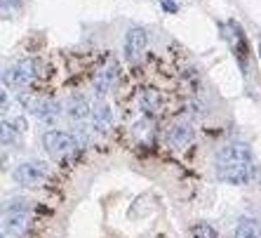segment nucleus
<instances>
[{"mask_svg":"<svg viewBox=\"0 0 261 238\" xmlns=\"http://www.w3.org/2000/svg\"><path fill=\"white\" fill-rule=\"evenodd\" d=\"M214 163L217 168H228V165H245V163H254L252 158V149L243 141H233V144H226L217 151L214 156Z\"/></svg>","mask_w":261,"mask_h":238,"instance_id":"obj_3","label":"nucleus"},{"mask_svg":"<svg viewBox=\"0 0 261 238\" xmlns=\"http://www.w3.org/2000/svg\"><path fill=\"white\" fill-rule=\"evenodd\" d=\"M31 229V215L17 212V210H5L3 217V233L10 238H24Z\"/></svg>","mask_w":261,"mask_h":238,"instance_id":"obj_5","label":"nucleus"},{"mask_svg":"<svg viewBox=\"0 0 261 238\" xmlns=\"http://www.w3.org/2000/svg\"><path fill=\"white\" fill-rule=\"evenodd\" d=\"M259 57H261V43H259Z\"/></svg>","mask_w":261,"mask_h":238,"instance_id":"obj_16","label":"nucleus"},{"mask_svg":"<svg viewBox=\"0 0 261 238\" xmlns=\"http://www.w3.org/2000/svg\"><path fill=\"white\" fill-rule=\"evenodd\" d=\"M92 123H94V128L99 132H109L113 128V111L106 104H97L92 109Z\"/></svg>","mask_w":261,"mask_h":238,"instance_id":"obj_11","label":"nucleus"},{"mask_svg":"<svg viewBox=\"0 0 261 238\" xmlns=\"http://www.w3.org/2000/svg\"><path fill=\"white\" fill-rule=\"evenodd\" d=\"M66 109H68V116H71V118H75V121H83V118L92 116L90 102H87L85 97H80V94H75V97H71V99H68Z\"/></svg>","mask_w":261,"mask_h":238,"instance_id":"obj_13","label":"nucleus"},{"mask_svg":"<svg viewBox=\"0 0 261 238\" xmlns=\"http://www.w3.org/2000/svg\"><path fill=\"white\" fill-rule=\"evenodd\" d=\"M146 45H148V33L144 29H129L125 33V43H122V52H125V59L127 61H137L144 55Z\"/></svg>","mask_w":261,"mask_h":238,"instance_id":"obj_7","label":"nucleus"},{"mask_svg":"<svg viewBox=\"0 0 261 238\" xmlns=\"http://www.w3.org/2000/svg\"><path fill=\"white\" fill-rule=\"evenodd\" d=\"M236 238H261V220L243 217L236 226Z\"/></svg>","mask_w":261,"mask_h":238,"instance_id":"obj_12","label":"nucleus"},{"mask_svg":"<svg viewBox=\"0 0 261 238\" xmlns=\"http://www.w3.org/2000/svg\"><path fill=\"white\" fill-rule=\"evenodd\" d=\"M160 5H163V10L167 14H176V12H179V5H176L174 0H160Z\"/></svg>","mask_w":261,"mask_h":238,"instance_id":"obj_15","label":"nucleus"},{"mask_svg":"<svg viewBox=\"0 0 261 238\" xmlns=\"http://www.w3.org/2000/svg\"><path fill=\"white\" fill-rule=\"evenodd\" d=\"M43 147L52 156H68L78 149V139L71 132H64V130H47L43 134Z\"/></svg>","mask_w":261,"mask_h":238,"instance_id":"obj_4","label":"nucleus"},{"mask_svg":"<svg viewBox=\"0 0 261 238\" xmlns=\"http://www.w3.org/2000/svg\"><path fill=\"white\" fill-rule=\"evenodd\" d=\"M38 76H40L38 61L21 59V61H17L14 66H7L5 71H3V83H5V85H12V87H26L29 83H33Z\"/></svg>","mask_w":261,"mask_h":238,"instance_id":"obj_2","label":"nucleus"},{"mask_svg":"<svg viewBox=\"0 0 261 238\" xmlns=\"http://www.w3.org/2000/svg\"><path fill=\"white\" fill-rule=\"evenodd\" d=\"M61 113H64V106L57 99H45L36 106V116L43 123H57L61 118Z\"/></svg>","mask_w":261,"mask_h":238,"instance_id":"obj_10","label":"nucleus"},{"mask_svg":"<svg viewBox=\"0 0 261 238\" xmlns=\"http://www.w3.org/2000/svg\"><path fill=\"white\" fill-rule=\"evenodd\" d=\"M193 128H191V123H174L170 130H167V144L174 149H181L186 147L191 139H193Z\"/></svg>","mask_w":261,"mask_h":238,"instance_id":"obj_9","label":"nucleus"},{"mask_svg":"<svg viewBox=\"0 0 261 238\" xmlns=\"http://www.w3.org/2000/svg\"><path fill=\"white\" fill-rule=\"evenodd\" d=\"M191 236L193 238H219L217 236V229L210 224H205V222H200V224H195L193 229H191Z\"/></svg>","mask_w":261,"mask_h":238,"instance_id":"obj_14","label":"nucleus"},{"mask_svg":"<svg viewBox=\"0 0 261 238\" xmlns=\"http://www.w3.org/2000/svg\"><path fill=\"white\" fill-rule=\"evenodd\" d=\"M217 177L226 184H236L243 186L254 179V163H245V165H228V168H217Z\"/></svg>","mask_w":261,"mask_h":238,"instance_id":"obj_6","label":"nucleus"},{"mask_svg":"<svg viewBox=\"0 0 261 238\" xmlns=\"http://www.w3.org/2000/svg\"><path fill=\"white\" fill-rule=\"evenodd\" d=\"M12 177L21 186H43L49 179V168L47 163H40V160H26L14 168Z\"/></svg>","mask_w":261,"mask_h":238,"instance_id":"obj_1","label":"nucleus"},{"mask_svg":"<svg viewBox=\"0 0 261 238\" xmlns=\"http://www.w3.org/2000/svg\"><path fill=\"white\" fill-rule=\"evenodd\" d=\"M118 78H120V64H118V59H111L109 64H103V66L97 68L92 83H94V90H97L99 94H106Z\"/></svg>","mask_w":261,"mask_h":238,"instance_id":"obj_8","label":"nucleus"}]
</instances>
